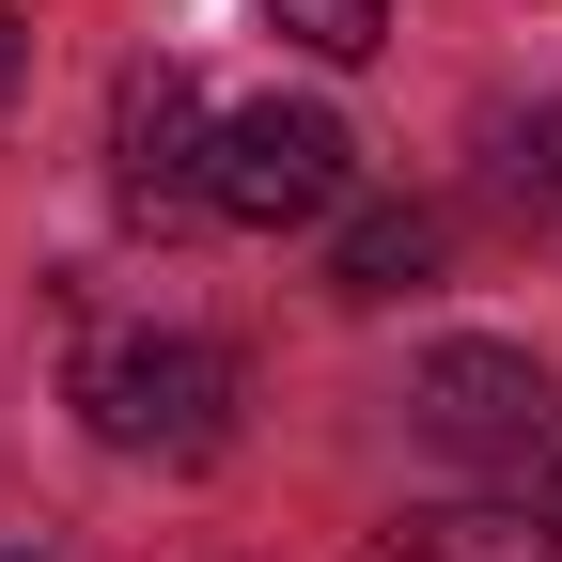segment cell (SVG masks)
<instances>
[{"instance_id":"8","label":"cell","mask_w":562,"mask_h":562,"mask_svg":"<svg viewBox=\"0 0 562 562\" xmlns=\"http://www.w3.org/2000/svg\"><path fill=\"white\" fill-rule=\"evenodd\" d=\"M16 32H32V16H16V0H0V94H16Z\"/></svg>"},{"instance_id":"6","label":"cell","mask_w":562,"mask_h":562,"mask_svg":"<svg viewBox=\"0 0 562 562\" xmlns=\"http://www.w3.org/2000/svg\"><path fill=\"white\" fill-rule=\"evenodd\" d=\"M422 266H438V220H422V203H375V220H344V297H406Z\"/></svg>"},{"instance_id":"2","label":"cell","mask_w":562,"mask_h":562,"mask_svg":"<svg viewBox=\"0 0 562 562\" xmlns=\"http://www.w3.org/2000/svg\"><path fill=\"white\" fill-rule=\"evenodd\" d=\"M344 188H360V140H344V110H313V94H266V110H235L220 140H203V220H235V235H297Z\"/></svg>"},{"instance_id":"4","label":"cell","mask_w":562,"mask_h":562,"mask_svg":"<svg viewBox=\"0 0 562 562\" xmlns=\"http://www.w3.org/2000/svg\"><path fill=\"white\" fill-rule=\"evenodd\" d=\"M203 140H220V125H203V79H188V63H125V94H110V203H125V220H203Z\"/></svg>"},{"instance_id":"5","label":"cell","mask_w":562,"mask_h":562,"mask_svg":"<svg viewBox=\"0 0 562 562\" xmlns=\"http://www.w3.org/2000/svg\"><path fill=\"white\" fill-rule=\"evenodd\" d=\"M375 562H562V531H531V516H406Z\"/></svg>"},{"instance_id":"9","label":"cell","mask_w":562,"mask_h":562,"mask_svg":"<svg viewBox=\"0 0 562 562\" xmlns=\"http://www.w3.org/2000/svg\"><path fill=\"white\" fill-rule=\"evenodd\" d=\"M0 562H32V547H0Z\"/></svg>"},{"instance_id":"3","label":"cell","mask_w":562,"mask_h":562,"mask_svg":"<svg viewBox=\"0 0 562 562\" xmlns=\"http://www.w3.org/2000/svg\"><path fill=\"white\" fill-rule=\"evenodd\" d=\"M406 422L438 453H469V469H531L562 438V391H547L531 344H422L406 360Z\"/></svg>"},{"instance_id":"1","label":"cell","mask_w":562,"mask_h":562,"mask_svg":"<svg viewBox=\"0 0 562 562\" xmlns=\"http://www.w3.org/2000/svg\"><path fill=\"white\" fill-rule=\"evenodd\" d=\"M63 406L125 469H220L235 453V344H203V328H94Z\"/></svg>"},{"instance_id":"7","label":"cell","mask_w":562,"mask_h":562,"mask_svg":"<svg viewBox=\"0 0 562 562\" xmlns=\"http://www.w3.org/2000/svg\"><path fill=\"white\" fill-rule=\"evenodd\" d=\"M266 32H297L313 63H360V47L391 32V0H266Z\"/></svg>"}]
</instances>
